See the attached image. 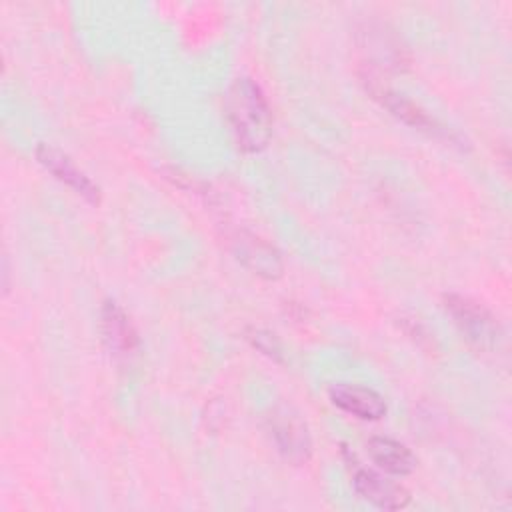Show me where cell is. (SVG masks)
I'll use <instances>...</instances> for the list:
<instances>
[{
    "mask_svg": "<svg viewBox=\"0 0 512 512\" xmlns=\"http://www.w3.org/2000/svg\"><path fill=\"white\" fill-rule=\"evenodd\" d=\"M368 454L372 458V462L376 466H380L384 472L396 474V476H406L412 474L418 466V458L414 456V452L388 436H372L366 442Z\"/></svg>",
    "mask_w": 512,
    "mask_h": 512,
    "instance_id": "10",
    "label": "cell"
},
{
    "mask_svg": "<svg viewBox=\"0 0 512 512\" xmlns=\"http://www.w3.org/2000/svg\"><path fill=\"white\" fill-rule=\"evenodd\" d=\"M100 332L106 348L114 356H130L138 348L136 328L124 308L114 300H106L100 308Z\"/></svg>",
    "mask_w": 512,
    "mask_h": 512,
    "instance_id": "8",
    "label": "cell"
},
{
    "mask_svg": "<svg viewBox=\"0 0 512 512\" xmlns=\"http://www.w3.org/2000/svg\"><path fill=\"white\" fill-rule=\"evenodd\" d=\"M328 396L334 406L360 418V420H380L386 416V400L368 386L358 384H334L328 390Z\"/></svg>",
    "mask_w": 512,
    "mask_h": 512,
    "instance_id": "9",
    "label": "cell"
},
{
    "mask_svg": "<svg viewBox=\"0 0 512 512\" xmlns=\"http://www.w3.org/2000/svg\"><path fill=\"white\" fill-rule=\"evenodd\" d=\"M366 86L370 90V94L392 114L396 116L398 120H402L404 124L416 128V130H422L430 136H448L450 134L446 132V128L434 118L430 116L424 108H420L416 102H412L410 98H406L404 94H398L394 90H390L386 84H382L380 80H376L374 76H366Z\"/></svg>",
    "mask_w": 512,
    "mask_h": 512,
    "instance_id": "4",
    "label": "cell"
},
{
    "mask_svg": "<svg viewBox=\"0 0 512 512\" xmlns=\"http://www.w3.org/2000/svg\"><path fill=\"white\" fill-rule=\"evenodd\" d=\"M230 246L236 260L242 262L252 274L264 280H276L282 276L284 262L280 252L254 232L236 230L230 240Z\"/></svg>",
    "mask_w": 512,
    "mask_h": 512,
    "instance_id": "5",
    "label": "cell"
},
{
    "mask_svg": "<svg viewBox=\"0 0 512 512\" xmlns=\"http://www.w3.org/2000/svg\"><path fill=\"white\" fill-rule=\"evenodd\" d=\"M226 118L244 152L262 150L272 136V112L262 88L252 78H236L226 94Z\"/></svg>",
    "mask_w": 512,
    "mask_h": 512,
    "instance_id": "1",
    "label": "cell"
},
{
    "mask_svg": "<svg viewBox=\"0 0 512 512\" xmlns=\"http://www.w3.org/2000/svg\"><path fill=\"white\" fill-rule=\"evenodd\" d=\"M266 430L276 450L292 464H304L312 456V436L302 416L286 404L272 406L264 416Z\"/></svg>",
    "mask_w": 512,
    "mask_h": 512,
    "instance_id": "3",
    "label": "cell"
},
{
    "mask_svg": "<svg viewBox=\"0 0 512 512\" xmlns=\"http://www.w3.org/2000/svg\"><path fill=\"white\" fill-rule=\"evenodd\" d=\"M444 308L454 320L460 334L474 346L490 350L500 340V324L496 316L478 300L462 294H446Z\"/></svg>",
    "mask_w": 512,
    "mask_h": 512,
    "instance_id": "2",
    "label": "cell"
},
{
    "mask_svg": "<svg viewBox=\"0 0 512 512\" xmlns=\"http://www.w3.org/2000/svg\"><path fill=\"white\" fill-rule=\"evenodd\" d=\"M36 160L54 174L60 182L70 186L76 194H80L90 204H100V188L92 182V178L80 170L74 160L64 154L62 150L50 146V144H38L36 146Z\"/></svg>",
    "mask_w": 512,
    "mask_h": 512,
    "instance_id": "6",
    "label": "cell"
},
{
    "mask_svg": "<svg viewBox=\"0 0 512 512\" xmlns=\"http://www.w3.org/2000/svg\"><path fill=\"white\" fill-rule=\"evenodd\" d=\"M354 488L366 502L382 510H402L410 504V492L402 484L368 468L356 470Z\"/></svg>",
    "mask_w": 512,
    "mask_h": 512,
    "instance_id": "7",
    "label": "cell"
},
{
    "mask_svg": "<svg viewBox=\"0 0 512 512\" xmlns=\"http://www.w3.org/2000/svg\"><path fill=\"white\" fill-rule=\"evenodd\" d=\"M246 338L250 340V344L260 350L262 354H266L268 358L276 360V362H282V344L280 340L268 332V330H262V328H248L246 330Z\"/></svg>",
    "mask_w": 512,
    "mask_h": 512,
    "instance_id": "11",
    "label": "cell"
}]
</instances>
